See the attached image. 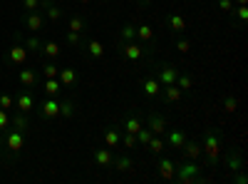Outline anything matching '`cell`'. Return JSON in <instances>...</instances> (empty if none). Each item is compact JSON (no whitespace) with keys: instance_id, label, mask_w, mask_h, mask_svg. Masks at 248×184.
Listing matches in <instances>:
<instances>
[{"instance_id":"cell-32","label":"cell","mask_w":248,"mask_h":184,"mask_svg":"<svg viewBox=\"0 0 248 184\" xmlns=\"http://www.w3.org/2000/svg\"><path fill=\"white\" fill-rule=\"evenodd\" d=\"M62 55V48L55 43V40H43V52H40V57H45V60H57Z\"/></svg>"},{"instance_id":"cell-11","label":"cell","mask_w":248,"mask_h":184,"mask_svg":"<svg viewBox=\"0 0 248 184\" xmlns=\"http://www.w3.org/2000/svg\"><path fill=\"white\" fill-rule=\"evenodd\" d=\"M119 127L124 132H129V134H137L144 125H141V112L137 107H129V110H124L122 115V122H119Z\"/></svg>"},{"instance_id":"cell-7","label":"cell","mask_w":248,"mask_h":184,"mask_svg":"<svg viewBox=\"0 0 248 184\" xmlns=\"http://www.w3.org/2000/svg\"><path fill=\"white\" fill-rule=\"evenodd\" d=\"M3 139H5V150L10 152V157H17L20 152H23V147H25L28 134H25V132H20V130H13V127H8Z\"/></svg>"},{"instance_id":"cell-40","label":"cell","mask_w":248,"mask_h":184,"mask_svg":"<svg viewBox=\"0 0 248 184\" xmlns=\"http://www.w3.org/2000/svg\"><path fill=\"white\" fill-rule=\"evenodd\" d=\"M119 145H122V150H127V152L137 150V147H139V145H137V134H129V132H122V139H119Z\"/></svg>"},{"instance_id":"cell-23","label":"cell","mask_w":248,"mask_h":184,"mask_svg":"<svg viewBox=\"0 0 248 184\" xmlns=\"http://www.w3.org/2000/svg\"><path fill=\"white\" fill-rule=\"evenodd\" d=\"M10 127L13 130H20V132H30L32 130V122H30V115L25 112H10Z\"/></svg>"},{"instance_id":"cell-5","label":"cell","mask_w":248,"mask_h":184,"mask_svg":"<svg viewBox=\"0 0 248 184\" xmlns=\"http://www.w3.org/2000/svg\"><path fill=\"white\" fill-rule=\"evenodd\" d=\"M181 67L179 65H171V63H164V60H156V63H152V75L161 83V87L167 85H174L176 77H179Z\"/></svg>"},{"instance_id":"cell-4","label":"cell","mask_w":248,"mask_h":184,"mask_svg":"<svg viewBox=\"0 0 248 184\" xmlns=\"http://www.w3.org/2000/svg\"><path fill=\"white\" fill-rule=\"evenodd\" d=\"M5 63H8V65H15V67H23V65L30 63V52H28V48L23 45V40H20V30H15L13 45L5 50Z\"/></svg>"},{"instance_id":"cell-14","label":"cell","mask_w":248,"mask_h":184,"mask_svg":"<svg viewBox=\"0 0 248 184\" xmlns=\"http://www.w3.org/2000/svg\"><path fill=\"white\" fill-rule=\"evenodd\" d=\"M154 167H156V174H159L161 179H167V182H171V179H174L176 162H174L171 157H164V154L154 157Z\"/></svg>"},{"instance_id":"cell-53","label":"cell","mask_w":248,"mask_h":184,"mask_svg":"<svg viewBox=\"0 0 248 184\" xmlns=\"http://www.w3.org/2000/svg\"><path fill=\"white\" fill-rule=\"evenodd\" d=\"M55 3H62V0H55Z\"/></svg>"},{"instance_id":"cell-42","label":"cell","mask_w":248,"mask_h":184,"mask_svg":"<svg viewBox=\"0 0 248 184\" xmlns=\"http://www.w3.org/2000/svg\"><path fill=\"white\" fill-rule=\"evenodd\" d=\"M65 40H67V45H72V48H82V43H85V37H82V33H75V30H67V35H65Z\"/></svg>"},{"instance_id":"cell-6","label":"cell","mask_w":248,"mask_h":184,"mask_svg":"<svg viewBox=\"0 0 248 184\" xmlns=\"http://www.w3.org/2000/svg\"><path fill=\"white\" fill-rule=\"evenodd\" d=\"M221 152H223V150H221ZM218 165H223V169L229 172V174L243 169V167H246V162H243V150H241V147H229V150L221 154Z\"/></svg>"},{"instance_id":"cell-37","label":"cell","mask_w":248,"mask_h":184,"mask_svg":"<svg viewBox=\"0 0 248 184\" xmlns=\"http://www.w3.org/2000/svg\"><path fill=\"white\" fill-rule=\"evenodd\" d=\"M57 72H60V63H57V60H45V63L40 65V75H43V77H57Z\"/></svg>"},{"instance_id":"cell-47","label":"cell","mask_w":248,"mask_h":184,"mask_svg":"<svg viewBox=\"0 0 248 184\" xmlns=\"http://www.w3.org/2000/svg\"><path fill=\"white\" fill-rule=\"evenodd\" d=\"M216 5H218V8H221V10H223L226 15H229V13H231V10L236 8V5H233V0H218Z\"/></svg>"},{"instance_id":"cell-49","label":"cell","mask_w":248,"mask_h":184,"mask_svg":"<svg viewBox=\"0 0 248 184\" xmlns=\"http://www.w3.org/2000/svg\"><path fill=\"white\" fill-rule=\"evenodd\" d=\"M75 3H77V5H82V8H87V5L92 3V0H75Z\"/></svg>"},{"instance_id":"cell-22","label":"cell","mask_w":248,"mask_h":184,"mask_svg":"<svg viewBox=\"0 0 248 184\" xmlns=\"http://www.w3.org/2000/svg\"><path fill=\"white\" fill-rule=\"evenodd\" d=\"M181 152L186 159H201L203 157V150H201V139H194V137H186V142L181 145Z\"/></svg>"},{"instance_id":"cell-10","label":"cell","mask_w":248,"mask_h":184,"mask_svg":"<svg viewBox=\"0 0 248 184\" xmlns=\"http://www.w3.org/2000/svg\"><path fill=\"white\" fill-rule=\"evenodd\" d=\"M40 83H43V75H40V70L35 65L32 67H28V65L20 67V72H17V85L20 87L32 90V87H40Z\"/></svg>"},{"instance_id":"cell-1","label":"cell","mask_w":248,"mask_h":184,"mask_svg":"<svg viewBox=\"0 0 248 184\" xmlns=\"http://www.w3.org/2000/svg\"><path fill=\"white\" fill-rule=\"evenodd\" d=\"M201 150L206 157V167H218L223 150V127H206L201 134Z\"/></svg>"},{"instance_id":"cell-25","label":"cell","mask_w":248,"mask_h":184,"mask_svg":"<svg viewBox=\"0 0 248 184\" xmlns=\"http://www.w3.org/2000/svg\"><path fill=\"white\" fill-rule=\"evenodd\" d=\"M181 97H184V92H181L176 85H167V87H161V97H159V102H161V105H176Z\"/></svg>"},{"instance_id":"cell-36","label":"cell","mask_w":248,"mask_h":184,"mask_svg":"<svg viewBox=\"0 0 248 184\" xmlns=\"http://www.w3.org/2000/svg\"><path fill=\"white\" fill-rule=\"evenodd\" d=\"M87 25H90V23H87V17L75 13V15L70 17V23H67V30H75V33H85V30H87Z\"/></svg>"},{"instance_id":"cell-20","label":"cell","mask_w":248,"mask_h":184,"mask_svg":"<svg viewBox=\"0 0 248 184\" xmlns=\"http://www.w3.org/2000/svg\"><path fill=\"white\" fill-rule=\"evenodd\" d=\"M167 137H164V142H167V147H174V150H181V145L186 142V130H181V127H167V132H164Z\"/></svg>"},{"instance_id":"cell-9","label":"cell","mask_w":248,"mask_h":184,"mask_svg":"<svg viewBox=\"0 0 248 184\" xmlns=\"http://www.w3.org/2000/svg\"><path fill=\"white\" fill-rule=\"evenodd\" d=\"M37 115L43 122H52L55 117H60V100L57 97H43L37 102Z\"/></svg>"},{"instance_id":"cell-31","label":"cell","mask_w":248,"mask_h":184,"mask_svg":"<svg viewBox=\"0 0 248 184\" xmlns=\"http://www.w3.org/2000/svg\"><path fill=\"white\" fill-rule=\"evenodd\" d=\"M174 85H176V87H179L184 95H191V92H194V77H191L189 72H184V70H181Z\"/></svg>"},{"instance_id":"cell-52","label":"cell","mask_w":248,"mask_h":184,"mask_svg":"<svg viewBox=\"0 0 248 184\" xmlns=\"http://www.w3.org/2000/svg\"><path fill=\"white\" fill-rule=\"evenodd\" d=\"M99 3H105V5H107V3H109V0H99Z\"/></svg>"},{"instance_id":"cell-38","label":"cell","mask_w":248,"mask_h":184,"mask_svg":"<svg viewBox=\"0 0 248 184\" xmlns=\"http://www.w3.org/2000/svg\"><path fill=\"white\" fill-rule=\"evenodd\" d=\"M221 107H223V112H226V115H233V112L238 110V97H236L233 92L223 95V102H221Z\"/></svg>"},{"instance_id":"cell-26","label":"cell","mask_w":248,"mask_h":184,"mask_svg":"<svg viewBox=\"0 0 248 184\" xmlns=\"http://www.w3.org/2000/svg\"><path fill=\"white\" fill-rule=\"evenodd\" d=\"M112 167L122 174H134V159L129 154H114V162H112Z\"/></svg>"},{"instance_id":"cell-8","label":"cell","mask_w":248,"mask_h":184,"mask_svg":"<svg viewBox=\"0 0 248 184\" xmlns=\"http://www.w3.org/2000/svg\"><path fill=\"white\" fill-rule=\"evenodd\" d=\"M164 25H167V30L171 33V37L176 35H186V30H189V23H186V17L176 10H169L167 15H164Z\"/></svg>"},{"instance_id":"cell-24","label":"cell","mask_w":248,"mask_h":184,"mask_svg":"<svg viewBox=\"0 0 248 184\" xmlns=\"http://www.w3.org/2000/svg\"><path fill=\"white\" fill-rule=\"evenodd\" d=\"M137 40H139L141 45L154 48V45H156V33H154V28H152V25H147V23L137 25Z\"/></svg>"},{"instance_id":"cell-19","label":"cell","mask_w":248,"mask_h":184,"mask_svg":"<svg viewBox=\"0 0 248 184\" xmlns=\"http://www.w3.org/2000/svg\"><path fill=\"white\" fill-rule=\"evenodd\" d=\"M92 157H94V165L97 167H102V169H112V162H114V152H112V147H94V152H92Z\"/></svg>"},{"instance_id":"cell-51","label":"cell","mask_w":248,"mask_h":184,"mask_svg":"<svg viewBox=\"0 0 248 184\" xmlns=\"http://www.w3.org/2000/svg\"><path fill=\"white\" fill-rule=\"evenodd\" d=\"M233 5H248V0H233Z\"/></svg>"},{"instance_id":"cell-35","label":"cell","mask_w":248,"mask_h":184,"mask_svg":"<svg viewBox=\"0 0 248 184\" xmlns=\"http://www.w3.org/2000/svg\"><path fill=\"white\" fill-rule=\"evenodd\" d=\"M117 37L119 40H137V25L134 23H122L117 28Z\"/></svg>"},{"instance_id":"cell-33","label":"cell","mask_w":248,"mask_h":184,"mask_svg":"<svg viewBox=\"0 0 248 184\" xmlns=\"http://www.w3.org/2000/svg\"><path fill=\"white\" fill-rule=\"evenodd\" d=\"M149 154H154V157H159V154H164V150H167V142H164V137L161 134H154L152 139H149V145L144 147Z\"/></svg>"},{"instance_id":"cell-30","label":"cell","mask_w":248,"mask_h":184,"mask_svg":"<svg viewBox=\"0 0 248 184\" xmlns=\"http://www.w3.org/2000/svg\"><path fill=\"white\" fill-rule=\"evenodd\" d=\"M20 40H23V45L28 48V52H32V55L40 57V52H43V40L37 37V33H32L30 37H23V33H20Z\"/></svg>"},{"instance_id":"cell-50","label":"cell","mask_w":248,"mask_h":184,"mask_svg":"<svg viewBox=\"0 0 248 184\" xmlns=\"http://www.w3.org/2000/svg\"><path fill=\"white\" fill-rule=\"evenodd\" d=\"M5 152V139H3V134H0V154Z\"/></svg>"},{"instance_id":"cell-21","label":"cell","mask_w":248,"mask_h":184,"mask_svg":"<svg viewBox=\"0 0 248 184\" xmlns=\"http://www.w3.org/2000/svg\"><path fill=\"white\" fill-rule=\"evenodd\" d=\"M147 127L154 132V134H164V132H167V127H169V122H167V117H164L161 112H149L147 115Z\"/></svg>"},{"instance_id":"cell-17","label":"cell","mask_w":248,"mask_h":184,"mask_svg":"<svg viewBox=\"0 0 248 184\" xmlns=\"http://www.w3.org/2000/svg\"><path fill=\"white\" fill-rule=\"evenodd\" d=\"M23 28H28L30 33H40L45 28V15L40 10H32V13H23Z\"/></svg>"},{"instance_id":"cell-41","label":"cell","mask_w":248,"mask_h":184,"mask_svg":"<svg viewBox=\"0 0 248 184\" xmlns=\"http://www.w3.org/2000/svg\"><path fill=\"white\" fill-rule=\"evenodd\" d=\"M152 137H154V132H152V130H149L147 125H144V127H141V130L137 132V145H139V147H147Z\"/></svg>"},{"instance_id":"cell-15","label":"cell","mask_w":248,"mask_h":184,"mask_svg":"<svg viewBox=\"0 0 248 184\" xmlns=\"http://www.w3.org/2000/svg\"><path fill=\"white\" fill-rule=\"evenodd\" d=\"M40 13H43L50 23H60L65 17V8H60V3L55 0H40Z\"/></svg>"},{"instance_id":"cell-28","label":"cell","mask_w":248,"mask_h":184,"mask_svg":"<svg viewBox=\"0 0 248 184\" xmlns=\"http://www.w3.org/2000/svg\"><path fill=\"white\" fill-rule=\"evenodd\" d=\"M246 20H248V8H246V5H236V8L229 13V23H231V28H243V25H246Z\"/></svg>"},{"instance_id":"cell-48","label":"cell","mask_w":248,"mask_h":184,"mask_svg":"<svg viewBox=\"0 0 248 184\" xmlns=\"http://www.w3.org/2000/svg\"><path fill=\"white\" fill-rule=\"evenodd\" d=\"M134 3H139L141 8H147V5H152V0H134Z\"/></svg>"},{"instance_id":"cell-12","label":"cell","mask_w":248,"mask_h":184,"mask_svg":"<svg viewBox=\"0 0 248 184\" xmlns=\"http://www.w3.org/2000/svg\"><path fill=\"white\" fill-rule=\"evenodd\" d=\"M15 107H17V112H25V115L35 112V107H37L35 92H32V90H28V87H20V90H17V95H15Z\"/></svg>"},{"instance_id":"cell-3","label":"cell","mask_w":248,"mask_h":184,"mask_svg":"<svg viewBox=\"0 0 248 184\" xmlns=\"http://www.w3.org/2000/svg\"><path fill=\"white\" fill-rule=\"evenodd\" d=\"M176 184H191V182H206L203 177V165L199 159H186V162H176L174 169V179Z\"/></svg>"},{"instance_id":"cell-2","label":"cell","mask_w":248,"mask_h":184,"mask_svg":"<svg viewBox=\"0 0 248 184\" xmlns=\"http://www.w3.org/2000/svg\"><path fill=\"white\" fill-rule=\"evenodd\" d=\"M114 48H117L119 57H124L127 63H141L144 57H149L154 52V48L141 45L139 40H119V37H114Z\"/></svg>"},{"instance_id":"cell-18","label":"cell","mask_w":248,"mask_h":184,"mask_svg":"<svg viewBox=\"0 0 248 184\" xmlns=\"http://www.w3.org/2000/svg\"><path fill=\"white\" fill-rule=\"evenodd\" d=\"M57 80L62 83V87H65V90H75V87L79 85V72H77L75 67H62V65H60Z\"/></svg>"},{"instance_id":"cell-27","label":"cell","mask_w":248,"mask_h":184,"mask_svg":"<svg viewBox=\"0 0 248 184\" xmlns=\"http://www.w3.org/2000/svg\"><path fill=\"white\" fill-rule=\"evenodd\" d=\"M40 85H43L45 97H60V95H62V90H65L57 77H43V83H40Z\"/></svg>"},{"instance_id":"cell-16","label":"cell","mask_w":248,"mask_h":184,"mask_svg":"<svg viewBox=\"0 0 248 184\" xmlns=\"http://www.w3.org/2000/svg\"><path fill=\"white\" fill-rule=\"evenodd\" d=\"M139 87H141V92L147 95L149 100H156V102H159V97H161V83H159L154 75L141 77V80H139Z\"/></svg>"},{"instance_id":"cell-34","label":"cell","mask_w":248,"mask_h":184,"mask_svg":"<svg viewBox=\"0 0 248 184\" xmlns=\"http://www.w3.org/2000/svg\"><path fill=\"white\" fill-rule=\"evenodd\" d=\"M119 139H122L119 125H112V127L105 130V145H107V147H119Z\"/></svg>"},{"instance_id":"cell-29","label":"cell","mask_w":248,"mask_h":184,"mask_svg":"<svg viewBox=\"0 0 248 184\" xmlns=\"http://www.w3.org/2000/svg\"><path fill=\"white\" fill-rule=\"evenodd\" d=\"M75 115H77V100H75V97L60 100V117H62V119H72Z\"/></svg>"},{"instance_id":"cell-44","label":"cell","mask_w":248,"mask_h":184,"mask_svg":"<svg viewBox=\"0 0 248 184\" xmlns=\"http://www.w3.org/2000/svg\"><path fill=\"white\" fill-rule=\"evenodd\" d=\"M20 8H23V13L40 10V0H20Z\"/></svg>"},{"instance_id":"cell-46","label":"cell","mask_w":248,"mask_h":184,"mask_svg":"<svg viewBox=\"0 0 248 184\" xmlns=\"http://www.w3.org/2000/svg\"><path fill=\"white\" fill-rule=\"evenodd\" d=\"M10 127V112L8 110H0V132H5Z\"/></svg>"},{"instance_id":"cell-43","label":"cell","mask_w":248,"mask_h":184,"mask_svg":"<svg viewBox=\"0 0 248 184\" xmlns=\"http://www.w3.org/2000/svg\"><path fill=\"white\" fill-rule=\"evenodd\" d=\"M15 107V95H8V92H0V110H13Z\"/></svg>"},{"instance_id":"cell-45","label":"cell","mask_w":248,"mask_h":184,"mask_svg":"<svg viewBox=\"0 0 248 184\" xmlns=\"http://www.w3.org/2000/svg\"><path fill=\"white\" fill-rule=\"evenodd\" d=\"M229 177H231V182H233V184H248L246 167H243V169H238V172H233V174H229Z\"/></svg>"},{"instance_id":"cell-13","label":"cell","mask_w":248,"mask_h":184,"mask_svg":"<svg viewBox=\"0 0 248 184\" xmlns=\"http://www.w3.org/2000/svg\"><path fill=\"white\" fill-rule=\"evenodd\" d=\"M79 52L85 55L87 60H92V63H99V60H105V45L99 43V40H85L82 43V48H79Z\"/></svg>"},{"instance_id":"cell-39","label":"cell","mask_w":248,"mask_h":184,"mask_svg":"<svg viewBox=\"0 0 248 184\" xmlns=\"http://www.w3.org/2000/svg\"><path fill=\"white\" fill-rule=\"evenodd\" d=\"M174 48H176L181 55H186V52L194 48V43H191V37H186V35H176V37H174Z\"/></svg>"}]
</instances>
